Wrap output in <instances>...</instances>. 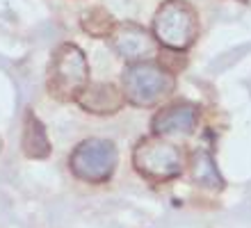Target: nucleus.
Wrapping results in <instances>:
<instances>
[{
    "label": "nucleus",
    "instance_id": "nucleus-1",
    "mask_svg": "<svg viewBox=\"0 0 251 228\" xmlns=\"http://www.w3.org/2000/svg\"><path fill=\"white\" fill-rule=\"evenodd\" d=\"M89 85V64L85 52L73 44H62L50 57L48 91L60 101H75Z\"/></svg>",
    "mask_w": 251,
    "mask_h": 228
},
{
    "label": "nucleus",
    "instance_id": "nucleus-2",
    "mask_svg": "<svg viewBox=\"0 0 251 228\" xmlns=\"http://www.w3.org/2000/svg\"><path fill=\"white\" fill-rule=\"evenodd\" d=\"M174 76L162 66L137 62L124 71V98L137 107L160 105L174 91Z\"/></svg>",
    "mask_w": 251,
    "mask_h": 228
},
{
    "label": "nucleus",
    "instance_id": "nucleus-3",
    "mask_svg": "<svg viewBox=\"0 0 251 228\" xmlns=\"http://www.w3.org/2000/svg\"><path fill=\"white\" fill-rule=\"evenodd\" d=\"M155 39L169 51H185L199 34V16L185 0H167L153 21Z\"/></svg>",
    "mask_w": 251,
    "mask_h": 228
},
{
    "label": "nucleus",
    "instance_id": "nucleus-4",
    "mask_svg": "<svg viewBox=\"0 0 251 228\" xmlns=\"http://www.w3.org/2000/svg\"><path fill=\"white\" fill-rule=\"evenodd\" d=\"M135 169L151 180H172L183 171V151L165 139H142L132 151Z\"/></svg>",
    "mask_w": 251,
    "mask_h": 228
},
{
    "label": "nucleus",
    "instance_id": "nucleus-5",
    "mask_svg": "<svg viewBox=\"0 0 251 228\" xmlns=\"http://www.w3.org/2000/svg\"><path fill=\"white\" fill-rule=\"evenodd\" d=\"M119 153L110 139H85L73 149L69 164L80 180L105 182L117 167Z\"/></svg>",
    "mask_w": 251,
    "mask_h": 228
},
{
    "label": "nucleus",
    "instance_id": "nucleus-6",
    "mask_svg": "<svg viewBox=\"0 0 251 228\" xmlns=\"http://www.w3.org/2000/svg\"><path fill=\"white\" fill-rule=\"evenodd\" d=\"M112 48L119 52L124 59L137 64L142 59L155 52V41L144 27L135 25V23H124L117 25L112 32Z\"/></svg>",
    "mask_w": 251,
    "mask_h": 228
},
{
    "label": "nucleus",
    "instance_id": "nucleus-7",
    "mask_svg": "<svg viewBox=\"0 0 251 228\" xmlns=\"http://www.w3.org/2000/svg\"><path fill=\"white\" fill-rule=\"evenodd\" d=\"M197 128L194 105H167L153 117V132L160 137H187Z\"/></svg>",
    "mask_w": 251,
    "mask_h": 228
},
{
    "label": "nucleus",
    "instance_id": "nucleus-8",
    "mask_svg": "<svg viewBox=\"0 0 251 228\" xmlns=\"http://www.w3.org/2000/svg\"><path fill=\"white\" fill-rule=\"evenodd\" d=\"M124 101V91H119L114 85H107V82L87 85L75 98V103L92 114H114L121 110Z\"/></svg>",
    "mask_w": 251,
    "mask_h": 228
},
{
    "label": "nucleus",
    "instance_id": "nucleus-9",
    "mask_svg": "<svg viewBox=\"0 0 251 228\" xmlns=\"http://www.w3.org/2000/svg\"><path fill=\"white\" fill-rule=\"evenodd\" d=\"M21 142H23V153L27 157H32V160L48 157V153H50V142H48L46 128L32 112L25 114V128H23V139Z\"/></svg>",
    "mask_w": 251,
    "mask_h": 228
},
{
    "label": "nucleus",
    "instance_id": "nucleus-10",
    "mask_svg": "<svg viewBox=\"0 0 251 228\" xmlns=\"http://www.w3.org/2000/svg\"><path fill=\"white\" fill-rule=\"evenodd\" d=\"M190 174H192V180L197 182V185H203V187L219 189L224 185V182H222V174L217 171V164H215L212 155L203 149H199L192 153Z\"/></svg>",
    "mask_w": 251,
    "mask_h": 228
},
{
    "label": "nucleus",
    "instance_id": "nucleus-11",
    "mask_svg": "<svg viewBox=\"0 0 251 228\" xmlns=\"http://www.w3.org/2000/svg\"><path fill=\"white\" fill-rule=\"evenodd\" d=\"M80 25L92 37H107V34L114 32V21L110 16V12H105L103 7H94V9L82 14Z\"/></svg>",
    "mask_w": 251,
    "mask_h": 228
},
{
    "label": "nucleus",
    "instance_id": "nucleus-12",
    "mask_svg": "<svg viewBox=\"0 0 251 228\" xmlns=\"http://www.w3.org/2000/svg\"><path fill=\"white\" fill-rule=\"evenodd\" d=\"M180 51H165V52H160V62H162V69L165 71H169L174 76L176 71H180L183 66H185V59L178 57Z\"/></svg>",
    "mask_w": 251,
    "mask_h": 228
}]
</instances>
